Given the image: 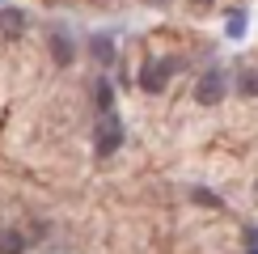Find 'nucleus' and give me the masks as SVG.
<instances>
[{
	"label": "nucleus",
	"instance_id": "7",
	"mask_svg": "<svg viewBox=\"0 0 258 254\" xmlns=\"http://www.w3.org/2000/svg\"><path fill=\"white\" fill-rule=\"evenodd\" d=\"M233 85H237V93H241V98H258V72H254V68H241Z\"/></svg>",
	"mask_w": 258,
	"mask_h": 254
},
{
	"label": "nucleus",
	"instance_id": "6",
	"mask_svg": "<svg viewBox=\"0 0 258 254\" xmlns=\"http://www.w3.org/2000/svg\"><path fill=\"white\" fill-rule=\"evenodd\" d=\"M93 102H98V110H102V114H110V110H114V85L106 81V77L93 85Z\"/></svg>",
	"mask_w": 258,
	"mask_h": 254
},
{
	"label": "nucleus",
	"instance_id": "12",
	"mask_svg": "<svg viewBox=\"0 0 258 254\" xmlns=\"http://www.w3.org/2000/svg\"><path fill=\"white\" fill-rule=\"evenodd\" d=\"M245 250H258V225L245 229Z\"/></svg>",
	"mask_w": 258,
	"mask_h": 254
},
{
	"label": "nucleus",
	"instance_id": "14",
	"mask_svg": "<svg viewBox=\"0 0 258 254\" xmlns=\"http://www.w3.org/2000/svg\"><path fill=\"white\" fill-rule=\"evenodd\" d=\"M245 254H258V250H245Z\"/></svg>",
	"mask_w": 258,
	"mask_h": 254
},
{
	"label": "nucleus",
	"instance_id": "8",
	"mask_svg": "<svg viewBox=\"0 0 258 254\" xmlns=\"http://www.w3.org/2000/svg\"><path fill=\"white\" fill-rule=\"evenodd\" d=\"M0 26H5V34H21V30H26V13H21V9H5V13H0Z\"/></svg>",
	"mask_w": 258,
	"mask_h": 254
},
{
	"label": "nucleus",
	"instance_id": "13",
	"mask_svg": "<svg viewBox=\"0 0 258 254\" xmlns=\"http://www.w3.org/2000/svg\"><path fill=\"white\" fill-rule=\"evenodd\" d=\"M153 5H169V0H153Z\"/></svg>",
	"mask_w": 258,
	"mask_h": 254
},
{
	"label": "nucleus",
	"instance_id": "10",
	"mask_svg": "<svg viewBox=\"0 0 258 254\" xmlns=\"http://www.w3.org/2000/svg\"><path fill=\"white\" fill-rule=\"evenodd\" d=\"M21 250H26L21 233H0V254H21Z\"/></svg>",
	"mask_w": 258,
	"mask_h": 254
},
{
	"label": "nucleus",
	"instance_id": "3",
	"mask_svg": "<svg viewBox=\"0 0 258 254\" xmlns=\"http://www.w3.org/2000/svg\"><path fill=\"white\" fill-rule=\"evenodd\" d=\"M123 123H119V114H102V123H98V136H93V153L98 157H114L123 148Z\"/></svg>",
	"mask_w": 258,
	"mask_h": 254
},
{
	"label": "nucleus",
	"instance_id": "11",
	"mask_svg": "<svg viewBox=\"0 0 258 254\" xmlns=\"http://www.w3.org/2000/svg\"><path fill=\"white\" fill-rule=\"evenodd\" d=\"M190 195H195V204H203V208H220V195H212L208 186H195Z\"/></svg>",
	"mask_w": 258,
	"mask_h": 254
},
{
	"label": "nucleus",
	"instance_id": "1",
	"mask_svg": "<svg viewBox=\"0 0 258 254\" xmlns=\"http://www.w3.org/2000/svg\"><path fill=\"white\" fill-rule=\"evenodd\" d=\"M186 59H174V55H161V59H148L144 72H140V89L144 93H165V85L174 81V72L182 68Z\"/></svg>",
	"mask_w": 258,
	"mask_h": 254
},
{
	"label": "nucleus",
	"instance_id": "2",
	"mask_svg": "<svg viewBox=\"0 0 258 254\" xmlns=\"http://www.w3.org/2000/svg\"><path fill=\"white\" fill-rule=\"evenodd\" d=\"M224 93H229V72L224 68H208L195 81V102L199 106H216V102H224Z\"/></svg>",
	"mask_w": 258,
	"mask_h": 254
},
{
	"label": "nucleus",
	"instance_id": "4",
	"mask_svg": "<svg viewBox=\"0 0 258 254\" xmlns=\"http://www.w3.org/2000/svg\"><path fill=\"white\" fill-rule=\"evenodd\" d=\"M47 42H51V59H55L59 68H68V64L77 59V42H72V34H68L63 26H51Z\"/></svg>",
	"mask_w": 258,
	"mask_h": 254
},
{
	"label": "nucleus",
	"instance_id": "5",
	"mask_svg": "<svg viewBox=\"0 0 258 254\" xmlns=\"http://www.w3.org/2000/svg\"><path fill=\"white\" fill-rule=\"evenodd\" d=\"M89 55H93V64L110 68L114 64V38L110 34H89Z\"/></svg>",
	"mask_w": 258,
	"mask_h": 254
},
{
	"label": "nucleus",
	"instance_id": "9",
	"mask_svg": "<svg viewBox=\"0 0 258 254\" xmlns=\"http://www.w3.org/2000/svg\"><path fill=\"white\" fill-rule=\"evenodd\" d=\"M224 34H229L233 42L245 38V9H233V13H229V21H224Z\"/></svg>",
	"mask_w": 258,
	"mask_h": 254
}]
</instances>
